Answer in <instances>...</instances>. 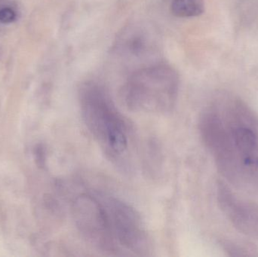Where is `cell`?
I'll use <instances>...</instances> for the list:
<instances>
[{
    "mask_svg": "<svg viewBox=\"0 0 258 257\" xmlns=\"http://www.w3.org/2000/svg\"><path fill=\"white\" fill-rule=\"evenodd\" d=\"M74 223L84 239L104 253L116 250V241L103 202L90 194L80 195L72 205Z\"/></svg>",
    "mask_w": 258,
    "mask_h": 257,
    "instance_id": "cell-4",
    "label": "cell"
},
{
    "mask_svg": "<svg viewBox=\"0 0 258 257\" xmlns=\"http://www.w3.org/2000/svg\"><path fill=\"white\" fill-rule=\"evenodd\" d=\"M102 202L116 241L137 254L147 253L150 247V239L136 210L116 198H107Z\"/></svg>",
    "mask_w": 258,
    "mask_h": 257,
    "instance_id": "cell-5",
    "label": "cell"
},
{
    "mask_svg": "<svg viewBox=\"0 0 258 257\" xmlns=\"http://www.w3.org/2000/svg\"><path fill=\"white\" fill-rule=\"evenodd\" d=\"M79 102L83 122L100 147L110 160L122 163L128 152V125L107 89L86 81L79 90Z\"/></svg>",
    "mask_w": 258,
    "mask_h": 257,
    "instance_id": "cell-1",
    "label": "cell"
},
{
    "mask_svg": "<svg viewBox=\"0 0 258 257\" xmlns=\"http://www.w3.org/2000/svg\"><path fill=\"white\" fill-rule=\"evenodd\" d=\"M222 246L229 256H245L251 255L247 252L248 250L244 249L243 247L237 245L231 241H226L225 242L222 243Z\"/></svg>",
    "mask_w": 258,
    "mask_h": 257,
    "instance_id": "cell-9",
    "label": "cell"
},
{
    "mask_svg": "<svg viewBox=\"0 0 258 257\" xmlns=\"http://www.w3.org/2000/svg\"><path fill=\"white\" fill-rule=\"evenodd\" d=\"M199 131L218 172L230 184L243 185L250 175L235 147L224 118L214 109L206 110L200 117Z\"/></svg>",
    "mask_w": 258,
    "mask_h": 257,
    "instance_id": "cell-3",
    "label": "cell"
},
{
    "mask_svg": "<svg viewBox=\"0 0 258 257\" xmlns=\"http://www.w3.org/2000/svg\"><path fill=\"white\" fill-rule=\"evenodd\" d=\"M217 199L220 209L236 230L258 238V205L238 199L224 181L217 185Z\"/></svg>",
    "mask_w": 258,
    "mask_h": 257,
    "instance_id": "cell-7",
    "label": "cell"
},
{
    "mask_svg": "<svg viewBox=\"0 0 258 257\" xmlns=\"http://www.w3.org/2000/svg\"><path fill=\"white\" fill-rule=\"evenodd\" d=\"M180 79L174 68L164 63L135 69L120 91L122 104L134 112L168 113L177 102Z\"/></svg>",
    "mask_w": 258,
    "mask_h": 257,
    "instance_id": "cell-2",
    "label": "cell"
},
{
    "mask_svg": "<svg viewBox=\"0 0 258 257\" xmlns=\"http://www.w3.org/2000/svg\"><path fill=\"white\" fill-rule=\"evenodd\" d=\"M113 51L127 61H138L141 66L153 64L158 52V43L152 30L141 24L125 27L116 37Z\"/></svg>",
    "mask_w": 258,
    "mask_h": 257,
    "instance_id": "cell-6",
    "label": "cell"
},
{
    "mask_svg": "<svg viewBox=\"0 0 258 257\" xmlns=\"http://www.w3.org/2000/svg\"><path fill=\"white\" fill-rule=\"evenodd\" d=\"M171 12L177 18H194L201 15L205 11L204 0H172Z\"/></svg>",
    "mask_w": 258,
    "mask_h": 257,
    "instance_id": "cell-8",
    "label": "cell"
},
{
    "mask_svg": "<svg viewBox=\"0 0 258 257\" xmlns=\"http://www.w3.org/2000/svg\"><path fill=\"white\" fill-rule=\"evenodd\" d=\"M16 19V13L13 9L5 7L0 9V22L3 24H10Z\"/></svg>",
    "mask_w": 258,
    "mask_h": 257,
    "instance_id": "cell-10",
    "label": "cell"
}]
</instances>
